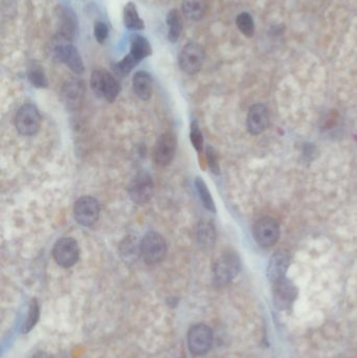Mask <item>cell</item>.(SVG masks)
Here are the masks:
<instances>
[{
  "label": "cell",
  "instance_id": "21",
  "mask_svg": "<svg viewBox=\"0 0 357 358\" xmlns=\"http://www.w3.org/2000/svg\"><path fill=\"white\" fill-rule=\"evenodd\" d=\"M166 22L167 26H169V40L171 43H176L181 38L183 30V17L178 10H171L167 15Z\"/></svg>",
  "mask_w": 357,
  "mask_h": 358
},
{
  "label": "cell",
  "instance_id": "10",
  "mask_svg": "<svg viewBox=\"0 0 357 358\" xmlns=\"http://www.w3.org/2000/svg\"><path fill=\"white\" fill-rule=\"evenodd\" d=\"M254 238L261 248H270L280 238V225L274 218H261L254 226Z\"/></svg>",
  "mask_w": 357,
  "mask_h": 358
},
{
  "label": "cell",
  "instance_id": "29",
  "mask_svg": "<svg viewBox=\"0 0 357 358\" xmlns=\"http://www.w3.org/2000/svg\"><path fill=\"white\" fill-rule=\"evenodd\" d=\"M206 156L210 170L212 171L214 174H219V162H218V155L217 153H216L215 149L210 147V146H208L206 150Z\"/></svg>",
  "mask_w": 357,
  "mask_h": 358
},
{
  "label": "cell",
  "instance_id": "6",
  "mask_svg": "<svg viewBox=\"0 0 357 358\" xmlns=\"http://www.w3.org/2000/svg\"><path fill=\"white\" fill-rule=\"evenodd\" d=\"M40 125V113L34 105L26 104L18 109L15 117V126L20 135L32 137L38 133Z\"/></svg>",
  "mask_w": 357,
  "mask_h": 358
},
{
  "label": "cell",
  "instance_id": "13",
  "mask_svg": "<svg viewBox=\"0 0 357 358\" xmlns=\"http://www.w3.org/2000/svg\"><path fill=\"white\" fill-rule=\"evenodd\" d=\"M177 141L173 133H166L160 135L154 147V162L158 166L166 167L171 164L176 151Z\"/></svg>",
  "mask_w": 357,
  "mask_h": 358
},
{
  "label": "cell",
  "instance_id": "8",
  "mask_svg": "<svg viewBox=\"0 0 357 358\" xmlns=\"http://www.w3.org/2000/svg\"><path fill=\"white\" fill-rule=\"evenodd\" d=\"M213 331L204 324L194 325L188 333V346L196 356H202L210 351L213 345Z\"/></svg>",
  "mask_w": 357,
  "mask_h": 358
},
{
  "label": "cell",
  "instance_id": "7",
  "mask_svg": "<svg viewBox=\"0 0 357 358\" xmlns=\"http://www.w3.org/2000/svg\"><path fill=\"white\" fill-rule=\"evenodd\" d=\"M128 193L133 203H138V205H145L153 196V179L144 171L138 173L132 178L131 182L128 187Z\"/></svg>",
  "mask_w": 357,
  "mask_h": 358
},
{
  "label": "cell",
  "instance_id": "15",
  "mask_svg": "<svg viewBox=\"0 0 357 358\" xmlns=\"http://www.w3.org/2000/svg\"><path fill=\"white\" fill-rule=\"evenodd\" d=\"M247 129L253 135H261L269 125V111L264 104H255L251 107L247 115Z\"/></svg>",
  "mask_w": 357,
  "mask_h": 358
},
{
  "label": "cell",
  "instance_id": "3",
  "mask_svg": "<svg viewBox=\"0 0 357 358\" xmlns=\"http://www.w3.org/2000/svg\"><path fill=\"white\" fill-rule=\"evenodd\" d=\"M90 86L97 96L108 102H115L121 92V86L115 76L105 69H97L92 74Z\"/></svg>",
  "mask_w": 357,
  "mask_h": 358
},
{
  "label": "cell",
  "instance_id": "16",
  "mask_svg": "<svg viewBox=\"0 0 357 358\" xmlns=\"http://www.w3.org/2000/svg\"><path fill=\"white\" fill-rule=\"evenodd\" d=\"M290 264V256L288 252L279 250L272 255L267 267V278L272 283L280 281L288 273Z\"/></svg>",
  "mask_w": 357,
  "mask_h": 358
},
{
  "label": "cell",
  "instance_id": "19",
  "mask_svg": "<svg viewBox=\"0 0 357 358\" xmlns=\"http://www.w3.org/2000/svg\"><path fill=\"white\" fill-rule=\"evenodd\" d=\"M183 13L192 22H198L206 15L208 0H183Z\"/></svg>",
  "mask_w": 357,
  "mask_h": 358
},
{
  "label": "cell",
  "instance_id": "11",
  "mask_svg": "<svg viewBox=\"0 0 357 358\" xmlns=\"http://www.w3.org/2000/svg\"><path fill=\"white\" fill-rule=\"evenodd\" d=\"M74 215L80 225L92 226L98 221L100 216V203L94 197H81L76 201Z\"/></svg>",
  "mask_w": 357,
  "mask_h": 358
},
{
  "label": "cell",
  "instance_id": "4",
  "mask_svg": "<svg viewBox=\"0 0 357 358\" xmlns=\"http://www.w3.org/2000/svg\"><path fill=\"white\" fill-rule=\"evenodd\" d=\"M240 260L234 253H226L216 261L213 268V277L217 286L230 284L240 271Z\"/></svg>",
  "mask_w": 357,
  "mask_h": 358
},
{
  "label": "cell",
  "instance_id": "2",
  "mask_svg": "<svg viewBox=\"0 0 357 358\" xmlns=\"http://www.w3.org/2000/svg\"><path fill=\"white\" fill-rule=\"evenodd\" d=\"M69 40L70 39L61 35L59 42L56 43L53 46V56L59 62L65 65L73 73L81 75L85 71L83 60L77 47L74 46Z\"/></svg>",
  "mask_w": 357,
  "mask_h": 358
},
{
  "label": "cell",
  "instance_id": "27",
  "mask_svg": "<svg viewBox=\"0 0 357 358\" xmlns=\"http://www.w3.org/2000/svg\"><path fill=\"white\" fill-rule=\"evenodd\" d=\"M138 60L133 57V56L128 53L127 56L123 58L119 63L117 65V73L122 74V75H128L136 65H138Z\"/></svg>",
  "mask_w": 357,
  "mask_h": 358
},
{
  "label": "cell",
  "instance_id": "17",
  "mask_svg": "<svg viewBox=\"0 0 357 358\" xmlns=\"http://www.w3.org/2000/svg\"><path fill=\"white\" fill-rule=\"evenodd\" d=\"M132 86H133V92L140 100L147 101L151 98L153 81L147 71H140L134 74Z\"/></svg>",
  "mask_w": 357,
  "mask_h": 358
},
{
  "label": "cell",
  "instance_id": "25",
  "mask_svg": "<svg viewBox=\"0 0 357 358\" xmlns=\"http://www.w3.org/2000/svg\"><path fill=\"white\" fill-rule=\"evenodd\" d=\"M237 26H238L239 31L242 33L244 36L253 37L254 33H255V24H254L253 17L251 14L249 13H241L237 16L236 19Z\"/></svg>",
  "mask_w": 357,
  "mask_h": 358
},
{
  "label": "cell",
  "instance_id": "30",
  "mask_svg": "<svg viewBox=\"0 0 357 358\" xmlns=\"http://www.w3.org/2000/svg\"><path fill=\"white\" fill-rule=\"evenodd\" d=\"M108 26L105 22H97L94 26V38L98 43L102 44L108 37Z\"/></svg>",
  "mask_w": 357,
  "mask_h": 358
},
{
  "label": "cell",
  "instance_id": "14",
  "mask_svg": "<svg viewBox=\"0 0 357 358\" xmlns=\"http://www.w3.org/2000/svg\"><path fill=\"white\" fill-rule=\"evenodd\" d=\"M84 94H85V84L81 80H69L62 88V99L64 104L70 110H77L79 107H81Z\"/></svg>",
  "mask_w": 357,
  "mask_h": 358
},
{
  "label": "cell",
  "instance_id": "5",
  "mask_svg": "<svg viewBox=\"0 0 357 358\" xmlns=\"http://www.w3.org/2000/svg\"><path fill=\"white\" fill-rule=\"evenodd\" d=\"M206 51L201 45L196 42H190L183 46L179 55V67L183 73L190 76L196 75L202 69Z\"/></svg>",
  "mask_w": 357,
  "mask_h": 358
},
{
  "label": "cell",
  "instance_id": "1",
  "mask_svg": "<svg viewBox=\"0 0 357 358\" xmlns=\"http://www.w3.org/2000/svg\"><path fill=\"white\" fill-rule=\"evenodd\" d=\"M140 252L142 260L145 261L147 264H158V263L162 262L166 257V240L158 232H147L140 241Z\"/></svg>",
  "mask_w": 357,
  "mask_h": 358
},
{
  "label": "cell",
  "instance_id": "23",
  "mask_svg": "<svg viewBox=\"0 0 357 358\" xmlns=\"http://www.w3.org/2000/svg\"><path fill=\"white\" fill-rule=\"evenodd\" d=\"M196 190H197L198 195H199L200 201L204 203V207L208 210L213 213H215L216 207L214 201H213L210 193L208 192V187H206V182L202 180V178L197 177L195 180Z\"/></svg>",
  "mask_w": 357,
  "mask_h": 358
},
{
  "label": "cell",
  "instance_id": "20",
  "mask_svg": "<svg viewBox=\"0 0 357 358\" xmlns=\"http://www.w3.org/2000/svg\"><path fill=\"white\" fill-rule=\"evenodd\" d=\"M124 26L131 31L145 30V22L140 17L136 5L132 1L128 3L123 11Z\"/></svg>",
  "mask_w": 357,
  "mask_h": 358
},
{
  "label": "cell",
  "instance_id": "18",
  "mask_svg": "<svg viewBox=\"0 0 357 358\" xmlns=\"http://www.w3.org/2000/svg\"><path fill=\"white\" fill-rule=\"evenodd\" d=\"M130 55L133 56L138 62L152 55V47L149 41L142 35L133 34L130 38Z\"/></svg>",
  "mask_w": 357,
  "mask_h": 358
},
{
  "label": "cell",
  "instance_id": "24",
  "mask_svg": "<svg viewBox=\"0 0 357 358\" xmlns=\"http://www.w3.org/2000/svg\"><path fill=\"white\" fill-rule=\"evenodd\" d=\"M39 316H40V309H39L38 302L33 300L28 306V314H26V320L22 325V333L30 332L38 322Z\"/></svg>",
  "mask_w": 357,
  "mask_h": 358
},
{
  "label": "cell",
  "instance_id": "12",
  "mask_svg": "<svg viewBox=\"0 0 357 358\" xmlns=\"http://www.w3.org/2000/svg\"><path fill=\"white\" fill-rule=\"evenodd\" d=\"M272 296H274V306L279 310H288L296 301L298 289L292 281L283 278L280 281L274 283Z\"/></svg>",
  "mask_w": 357,
  "mask_h": 358
},
{
  "label": "cell",
  "instance_id": "9",
  "mask_svg": "<svg viewBox=\"0 0 357 358\" xmlns=\"http://www.w3.org/2000/svg\"><path fill=\"white\" fill-rule=\"evenodd\" d=\"M53 257L58 265L64 268H69L79 260V244L75 239L70 237L60 239L53 246Z\"/></svg>",
  "mask_w": 357,
  "mask_h": 358
},
{
  "label": "cell",
  "instance_id": "22",
  "mask_svg": "<svg viewBox=\"0 0 357 358\" xmlns=\"http://www.w3.org/2000/svg\"><path fill=\"white\" fill-rule=\"evenodd\" d=\"M197 241L204 248H213L216 240L215 228L210 223L202 222L197 228Z\"/></svg>",
  "mask_w": 357,
  "mask_h": 358
},
{
  "label": "cell",
  "instance_id": "28",
  "mask_svg": "<svg viewBox=\"0 0 357 358\" xmlns=\"http://www.w3.org/2000/svg\"><path fill=\"white\" fill-rule=\"evenodd\" d=\"M190 137H191L192 145L195 148L196 151L198 153H201L202 149H204V137H202V133L200 131L197 122L192 123Z\"/></svg>",
  "mask_w": 357,
  "mask_h": 358
},
{
  "label": "cell",
  "instance_id": "26",
  "mask_svg": "<svg viewBox=\"0 0 357 358\" xmlns=\"http://www.w3.org/2000/svg\"><path fill=\"white\" fill-rule=\"evenodd\" d=\"M28 80L37 88H45L49 85L47 76L39 65H34L28 71Z\"/></svg>",
  "mask_w": 357,
  "mask_h": 358
},
{
  "label": "cell",
  "instance_id": "31",
  "mask_svg": "<svg viewBox=\"0 0 357 358\" xmlns=\"http://www.w3.org/2000/svg\"><path fill=\"white\" fill-rule=\"evenodd\" d=\"M33 358H53L49 354L44 353V352H39L36 355L33 356Z\"/></svg>",
  "mask_w": 357,
  "mask_h": 358
}]
</instances>
